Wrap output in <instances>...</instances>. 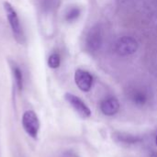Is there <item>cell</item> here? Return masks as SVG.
Masks as SVG:
<instances>
[{"instance_id":"cell-1","label":"cell","mask_w":157,"mask_h":157,"mask_svg":"<svg viewBox=\"0 0 157 157\" xmlns=\"http://www.w3.org/2000/svg\"><path fill=\"white\" fill-rule=\"evenodd\" d=\"M3 6H4V10H5L6 18L8 20V23L10 25L11 30L13 32V35H14L16 40L18 43H23V41H24V33H23L22 28L20 26L19 18H18V16H17L15 8L8 2H4Z\"/></svg>"},{"instance_id":"cell-2","label":"cell","mask_w":157,"mask_h":157,"mask_svg":"<svg viewBox=\"0 0 157 157\" xmlns=\"http://www.w3.org/2000/svg\"><path fill=\"white\" fill-rule=\"evenodd\" d=\"M103 30L102 28L98 24L93 26L86 38V49L91 52H96L100 50L103 44Z\"/></svg>"},{"instance_id":"cell-3","label":"cell","mask_w":157,"mask_h":157,"mask_svg":"<svg viewBox=\"0 0 157 157\" xmlns=\"http://www.w3.org/2000/svg\"><path fill=\"white\" fill-rule=\"evenodd\" d=\"M138 41L131 36H123L115 43V51L121 56H130L138 50Z\"/></svg>"},{"instance_id":"cell-4","label":"cell","mask_w":157,"mask_h":157,"mask_svg":"<svg viewBox=\"0 0 157 157\" xmlns=\"http://www.w3.org/2000/svg\"><path fill=\"white\" fill-rule=\"evenodd\" d=\"M22 126L25 132L32 138L36 139L40 130V121L33 110H27L22 116Z\"/></svg>"},{"instance_id":"cell-5","label":"cell","mask_w":157,"mask_h":157,"mask_svg":"<svg viewBox=\"0 0 157 157\" xmlns=\"http://www.w3.org/2000/svg\"><path fill=\"white\" fill-rule=\"evenodd\" d=\"M64 98L66 101L73 107V109L82 117V118H89L91 116V110L90 109L86 106V104L78 97L71 94V93H66L64 95Z\"/></svg>"},{"instance_id":"cell-6","label":"cell","mask_w":157,"mask_h":157,"mask_svg":"<svg viewBox=\"0 0 157 157\" xmlns=\"http://www.w3.org/2000/svg\"><path fill=\"white\" fill-rule=\"evenodd\" d=\"M93 75L83 69H77L75 73V82L77 87L83 92H88L93 85Z\"/></svg>"},{"instance_id":"cell-7","label":"cell","mask_w":157,"mask_h":157,"mask_svg":"<svg viewBox=\"0 0 157 157\" xmlns=\"http://www.w3.org/2000/svg\"><path fill=\"white\" fill-rule=\"evenodd\" d=\"M120 102L117 98L109 97L103 99L100 103V110L106 116H113L120 110Z\"/></svg>"},{"instance_id":"cell-8","label":"cell","mask_w":157,"mask_h":157,"mask_svg":"<svg viewBox=\"0 0 157 157\" xmlns=\"http://www.w3.org/2000/svg\"><path fill=\"white\" fill-rule=\"evenodd\" d=\"M130 98H131V100L137 106H144V105H145V103L148 100L146 93L140 89L133 90L131 93Z\"/></svg>"},{"instance_id":"cell-9","label":"cell","mask_w":157,"mask_h":157,"mask_svg":"<svg viewBox=\"0 0 157 157\" xmlns=\"http://www.w3.org/2000/svg\"><path fill=\"white\" fill-rule=\"evenodd\" d=\"M11 68H12V72H13V75H14V77H15V80H16L17 86L18 90H22V88H23V75H22V72L19 69V67L17 65H16L15 63L12 64Z\"/></svg>"},{"instance_id":"cell-10","label":"cell","mask_w":157,"mask_h":157,"mask_svg":"<svg viewBox=\"0 0 157 157\" xmlns=\"http://www.w3.org/2000/svg\"><path fill=\"white\" fill-rule=\"evenodd\" d=\"M81 14V11H80V8L76 7V6H74V7H71L69 8L66 13H65V20L68 21V22H74L75 21L79 16Z\"/></svg>"},{"instance_id":"cell-11","label":"cell","mask_w":157,"mask_h":157,"mask_svg":"<svg viewBox=\"0 0 157 157\" xmlns=\"http://www.w3.org/2000/svg\"><path fill=\"white\" fill-rule=\"evenodd\" d=\"M61 63V57L58 53H52L50 55L48 59V65L52 69H56L60 66Z\"/></svg>"},{"instance_id":"cell-12","label":"cell","mask_w":157,"mask_h":157,"mask_svg":"<svg viewBox=\"0 0 157 157\" xmlns=\"http://www.w3.org/2000/svg\"><path fill=\"white\" fill-rule=\"evenodd\" d=\"M118 138L120 139L121 142H122L124 144H135L140 141L139 138L134 137L132 135H129V134H120L118 136Z\"/></svg>"},{"instance_id":"cell-13","label":"cell","mask_w":157,"mask_h":157,"mask_svg":"<svg viewBox=\"0 0 157 157\" xmlns=\"http://www.w3.org/2000/svg\"><path fill=\"white\" fill-rule=\"evenodd\" d=\"M63 157H78V155L75 153L72 152V151H67V152L63 153Z\"/></svg>"},{"instance_id":"cell-14","label":"cell","mask_w":157,"mask_h":157,"mask_svg":"<svg viewBox=\"0 0 157 157\" xmlns=\"http://www.w3.org/2000/svg\"><path fill=\"white\" fill-rule=\"evenodd\" d=\"M151 157H157V153H153Z\"/></svg>"},{"instance_id":"cell-15","label":"cell","mask_w":157,"mask_h":157,"mask_svg":"<svg viewBox=\"0 0 157 157\" xmlns=\"http://www.w3.org/2000/svg\"><path fill=\"white\" fill-rule=\"evenodd\" d=\"M155 142H156V144H157V136H156V139H155Z\"/></svg>"}]
</instances>
